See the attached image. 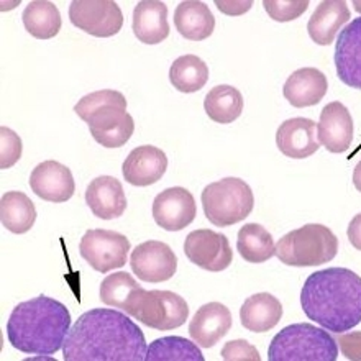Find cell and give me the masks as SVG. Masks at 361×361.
I'll return each mask as SVG.
<instances>
[{"label": "cell", "mask_w": 361, "mask_h": 361, "mask_svg": "<svg viewBox=\"0 0 361 361\" xmlns=\"http://www.w3.org/2000/svg\"><path fill=\"white\" fill-rule=\"evenodd\" d=\"M329 89L327 78L317 68H300L288 78L283 94L293 107L304 109L317 105Z\"/></svg>", "instance_id": "21"}, {"label": "cell", "mask_w": 361, "mask_h": 361, "mask_svg": "<svg viewBox=\"0 0 361 361\" xmlns=\"http://www.w3.org/2000/svg\"><path fill=\"white\" fill-rule=\"evenodd\" d=\"M69 20L90 37L109 38L123 27V13L112 0H76L69 5Z\"/></svg>", "instance_id": "9"}, {"label": "cell", "mask_w": 361, "mask_h": 361, "mask_svg": "<svg viewBox=\"0 0 361 361\" xmlns=\"http://www.w3.org/2000/svg\"><path fill=\"white\" fill-rule=\"evenodd\" d=\"M105 105H122V107H127V99H125V95L122 92H118V90H97V92L84 95V97L76 104V107H74V112L79 115V118L87 123V120L92 117L95 110L105 107Z\"/></svg>", "instance_id": "33"}, {"label": "cell", "mask_w": 361, "mask_h": 361, "mask_svg": "<svg viewBox=\"0 0 361 361\" xmlns=\"http://www.w3.org/2000/svg\"><path fill=\"white\" fill-rule=\"evenodd\" d=\"M130 267L145 283H164L176 274L178 257L169 245L149 240L133 250Z\"/></svg>", "instance_id": "11"}, {"label": "cell", "mask_w": 361, "mask_h": 361, "mask_svg": "<svg viewBox=\"0 0 361 361\" xmlns=\"http://www.w3.org/2000/svg\"><path fill=\"white\" fill-rule=\"evenodd\" d=\"M138 288V283L128 273H112L100 283V300L110 307L125 309L130 295Z\"/></svg>", "instance_id": "32"}, {"label": "cell", "mask_w": 361, "mask_h": 361, "mask_svg": "<svg viewBox=\"0 0 361 361\" xmlns=\"http://www.w3.org/2000/svg\"><path fill=\"white\" fill-rule=\"evenodd\" d=\"M348 20L350 10L347 2H343V0H325V2L317 5L312 17L309 18V37L320 47H329L334 43L338 30L345 23L348 25Z\"/></svg>", "instance_id": "22"}, {"label": "cell", "mask_w": 361, "mask_h": 361, "mask_svg": "<svg viewBox=\"0 0 361 361\" xmlns=\"http://www.w3.org/2000/svg\"><path fill=\"white\" fill-rule=\"evenodd\" d=\"M0 222L8 232L23 235L37 222V207L27 194L10 190L0 199Z\"/></svg>", "instance_id": "26"}, {"label": "cell", "mask_w": 361, "mask_h": 361, "mask_svg": "<svg viewBox=\"0 0 361 361\" xmlns=\"http://www.w3.org/2000/svg\"><path fill=\"white\" fill-rule=\"evenodd\" d=\"M90 135L105 148H120L132 138L135 120L122 105H105L87 120Z\"/></svg>", "instance_id": "13"}, {"label": "cell", "mask_w": 361, "mask_h": 361, "mask_svg": "<svg viewBox=\"0 0 361 361\" xmlns=\"http://www.w3.org/2000/svg\"><path fill=\"white\" fill-rule=\"evenodd\" d=\"M169 81L179 92L192 94L204 89L209 81V68L195 54H184L171 64Z\"/></svg>", "instance_id": "30"}, {"label": "cell", "mask_w": 361, "mask_h": 361, "mask_svg": "<svg viewBox=\"0 0 361 361\" xmlns=\"http://www.w3.org/2000/svg\"><path fill=\"white\" fill-rule=\"evenodd\" d=\"M197 207L194 195L184 188H169L153 200V219L166 232H180L194 222Z\"/></svg>", "instance_id": "12"}, {"label": "cell", "mask_w": 361, "mask_h": 361, "mask_svg": "<svg viewBox=\"0 0 361 361\" xmlns=\"http://www.w3.org/2000/svg\"><path fill=\"white\" fill-rule=\"evenodd\" d=\"M71 324L66 305L42 294L15 305L7 322V338L18 352L47 357L63 348Z\"/></svg>", "instance_id": "3"}, {"label": "cell", "mask_w": 361, "mask_h": 361, "mask_svg": "<svg viewBox=\"0 0 361 361\" xmlns=\"http://www.w3.org/2000/svg\"><path fill=\"white\" fill-rule=\"evenodd\" d=\"M319 142L330 153H345L353 142V118L342 102H330L322 109L317 125Z\"/></svg>", "instance_id": "18"}, {"label": "cell", "mask_w": 361, "mask_h": 361, "mask_svg": "<svg viewBox=\"0 0 361 361\" xmlns=\"http://www.w3.org/2000/svg\"><path fill=\"white\" fill-rule=\"evenodd\" d=\"M22 140L12 128L0 127V168L8 169L22 158Z\"/></svg>", "instance_id": "35"}, {"label": "cell", "mask_w": 361, "mask_h": 361, "mask_svg": "<svg viewBox=\"0 0 361 361\" xmlns=\"http://www.w3.org/2000/svg\"><path fill=\"white\" fill-rule=\"evenodd\" d=\"M263 7L274 22L286 23L299 18L309 8V2L307 0H289V2L288 0H283V2H279V0H264Z\"/></svg>", "instance_id": "34"}, {"label": "cell", "mask_w": 361, "mask_h": 361, "mask_svg": "<svg viewBox=\"0 0 361 361\" xmlns=\"http://www.w3.org/2000/svg\"><path fill=\"white\" fill-rule=\"evenodd\" d=\"M130 242L122 233L112 230L92 228L79 243V253L89 267L99 273H110L112 269L125 267L128 259Z\"/></svg>", "instance_id": "8"}, {"label": "cell", "mask_w": 361, "mask_h": 361, "mask_svg": "<svg viewBox=\"0 0 361 361\" xmlns=\"http://www.w3.org/2000/svg\"><path fill=\"white\" fill-rule=\"evenodd\" d=\"M337 343L345 358L361 361V332L340 334L337 337Z\"/></svg>", "instance_id": "37"}, {"label": "cell", "mask_w": 361, "mask_h": 361, "mask_svg": "<svg viewBox=\"0 0 361 361\" xmlns=\"http://www.w3.org/2000/svg\"><path fill=\"white\" fill-rule=\"evenodd\" d=\"M86 204L100 220H114L122 217L127 209L123 185L112 176H99L86 189Z\"/></svg>", "instance_id": "20"}, {"label": "cell", "mask_w": 361, "mask_h": 361, "mask_svg": "<svg viewBox=\"0 0 361 361\" xmlns=\"http://www.w3.org/2000/svg\"><path fill=\"white\" fill-rule=\"evenodd\" d=\"M334 61L340 81L361 90V17L350 22L338 35Z\"/></svg>", "instance_id": "15"}, {"label": "cell", "mask_w": 361, "mask_h": 361, "mask_svg": "<svg viewBox=\"0 0 361 361\" xmlns=\"http://www.w3.org/2000/svg\"><path fill=\"white\" fill-rule=\"evenodd\" d=\"M347 235H348L350 243H352V247L357 248L358 252H361V214L355 215L352 222L348 224Z\"/></svg>", "instance_id": "38"}, {"label": "cell", "mask_w": 361, "mask_h": 361, "mask_svg": "<svg viewBox=\"0 0 361 361\" xmlns=\"http://www.w3.org/2000/svg\"><path fill=\"white\" fill-rule=\"evenodd\" d=\"M197 345L183 337L158 338L147 350V361H204Z\"/></svg>", "instance_id": "31"}, {"label": "cell", "mask_w": 361, "mask_h": 361, "mask_svg": "<svg viewBox=\"0 0 361 361\" xmlns=\"http://www.w3.org/2000/svg\"><path fill=\"white\" fill-rule=\"evenodd\" d=\"M202 207L210 224L217 227H230L252 214L255 195L243 179L224 178L205 185L202 190Z\"/></svg>", "instance_id": "6"}, {"label": "cell", "mask_w": 361, "mask_h": 361, "mask_svg": "<svg viewBox=\"0 0 361 361\" xmlns=\"http://www.w3.org/2000/svg\"><path fill=\"white\" fill-rule=\"evenodd\" d=\"M30 188L33 194L48 202H68L76 192L71 169L64 164L53 161H43L37 168H33L30 174Z\"/></svg>", "instance_id": "14"}, {"label": "cell", "mask_w": 361, "mask_h": 361, "mask_svg": "<svg viewBox=\"0 0 361 361\" xmlns=\"http://www.w3.org/2000/svg\"><path fill=\"white\" fill-rule=\"evenodd\" d=\"M184 253L190 263L210 273H220L233 262V252L228 238L210 228L190 232L185 237Z\"/></svg>", "instance_id": "10"}, {"label": "cell", "mask_w": 361, "mask_h": 361, "mask_svg": "<svg viewBox=\"0 0 361 361\" xmlns=\"http://www.w3.org/2000/svg\"><path fill=\"white\" fill-rule=\"evenodd\" d=\"M133 33L145 44H158L169 37L168 7L159 0H143L133 10Z\"/></svg>", "instance_id": "23"}, {"label": "cell", "mask_w": 361, "mask_h": 361, "mask_svg": "<svg viewBox=\"0 0 361 361\" xmlns=\"http://www.w3.org/2000/svg\"><path fill=\"white\" fill-rule=\"evenodd\" d=\"M237 248L240 257L248 263H264L276 255L273 237L259 224H247L240 228Z\"/></svg>", "instance_id": "29"}, {"label": "cell", "mask_w": 361, "mask_h": 361, "mask_svg": "<svg viewBox=\"0 0 361 361\" xmlns=\"http://www.w3.org/2000/svg\"><path fill=\"white\" fill-rule=\"evenodd\" d=\"M225 15H242L252 8V2H215Z\"/></svg>", "instance_id": "39"}, {"label": "cell", "mask_w": 361, "mask_h": 361, "mask_svg": "<svg viewBox=\"0 0 361 361\" xmlns=\"http://www.w3.org/2000/svg\"><path fill=\"white\" fill-rule=\"evenodd\" d=\"M276 145L284 157L304 159L312 157L320 148L317 123L310 118H289L279 125L276 133Z\"/></svg>", "instance_id": "16"}, {"label": "cell", "mask_w": 361, "mask_h": 361, "mask_svg": "<svg viewBox=\"0 0 361 361\" xmlns=\"http://www.w3.org/2000/svg\"><path fill=\"white\" fill-rule=\"evenodd\" d=\"M205 114L210 120L217 123H232L243 112V95L237 87L215 86L209 90L204 100Z\"/></svg>", "instance_id": "27"}, {"label": "cell", "mask_w": 361, "mask_h": 361, "mask_svg": "<svg viewBox=\"0 0 361 361\" xmlns=\"http://www.w3.org/2000/svg\"><path fill=\"white\" fill-rule=\"evenodd\" d=\"M281 319H283V304L269 293L250 295L240 309V320L250 332H268L279 324Z\"/></svg>", "instance_id": "24"}, {"label": "cell", "mask_w": 361, "mask_h": 361, "mask_svg": "<svg viewBox=\"0 0 361 361\" xmlns=\"http://www.w3.org/2000/svg\"><path fill=\"white\" fill-rule=\"evenodd\" d=\"M168 169V157L163 149L152 145H143L132 149L125 158L122 173L128 184L147 188L158 183Z\"/></svg>", "instance_id": "17"}, {"label": "cell", "mask_w": 361, "mask_h": 361, "mask_svg": "<svg viewBox=\"0 0 361 361\" xmlns=\"http://www.w3.org/2000/svg\"><path fill=\"white\" fill-rule=\"evenodd\" d=\"M338 253V238L329 227L307 224L286 233L276 243V257L288 267H320Z\"/></svg>", "instance_id": "5"}, {"label": "cell", "mask_w": 361, "mask_h": 361, "mask_svg": "<svg viewBox=\"0 0 361 361\" xmlns=\"http://www.w3.org/2000/svg\"><path fill=\"white\" fill-rule=\"evenodd\" d=\"M25 30L37 39L54 38L61 30V13L53 2L35 0L30 2L22 15Z\"/></svg>", "instance_id": "28"}, {"label": "cell", "mask_w": 361, "mask_h": 361, "mask_svg": "<svg viewBox=\"0 0 361 361\" xmlns=\"http://www.w3.org/2000/svg\"><path fill=\"white\" fill-rule=\"evenodd\" d=\"M353 184L355 188H357V190L361 192V161L357 164V168H355L353 171Z\"/></svg>", "instance_id": "40"}, {"label": "cell", "mask_w": 361, "mask_h": 361, "mask_svg": "<svg viewBox=\"0 0 361 361\" xmlns=\"http://www.w3.org/2000/svg\"><path fill=\"white\" fill-rule=\"evenodd\" d=\"M232 329V312L227 305L209 302L199 307L189 325V335L195 343L204 348H212L220 338Z\"/></svg>", "instance_id": "19"}, {"label": "cell", "mask_w": 361, "mask_h": 361, "mask_svg": "<svg viewBox=\"0 0 361 361\" xmlns=\"http://www.w3.org/2000/svg\"><path fill=\"white\" fill-rule=\"evenodd\" d=\"M125 314L154 330H173L185 324L189 305L173 290H147L138 286L127 300Z\"/></svg>", "instance_id": "7"}, {"label": "cell", "mask_w": 361, "mask_h": 361, "mask_svg": "<svg viewBox=\"0 0 361 361\" xmlns=\"http://www.w3.org/2000/svg\"><path fill=\"white\" fill-rule=\"evenodd\" d=\"M353 5H355V7H357V8H358V12L361 13V4H360V2H355Z\"/></svg>", "instance_id": "41"}, {"label": "cell", "mask_w": 361, "mask_h": 361, "mask_svg": "<svg viewBox=\"0 0 361 361\" xmlns=\"http://www.w3.org/2000/svg\"><path fill=\"white\" fill-rule=\"evenodd\" d=\"M147 340L123 312L92 309L71 325L63 345L66 361H143Z\"/></svg>", "instance_id": "1"}, {"label": "cell", "mask_w": 361, "mask_h": 361, "mask_svg": "<svg viewBox=\"0 0 361 361\" xmlns=\"http://www.w3.org/2000/svg\"><path fill=\"white\" fill-rule=\"evenodd\" d=\"M222 358L227 361H259L258 350L247 340H232L222 348Z\"/></svg>", "instance_id": "36"}, {"label": "cell", "mask_w": 361, "mask_h": 361, "mask_svg": "<svg viewBox=\"0 0 361 361\" xmlns=\"http://www.w3.org/2000/svg\"><path fill=\"white\" fill-rule=\"evenodd\" d=\"M338 343L324 329L293 324L274 335L268 350L269 361H337Z\"/></svg>", "instance_id": "4"}, {"label": "cell", "mask_w": 361, "mask_h": 361, "mask_svg": "<svg viewBox=\"0 0 361 361\" xmlns=\"http://www.w3.org/2000/svg\"><path fill=\"white\" fill-rule=\"evenodd\" d=\"M174 25L180 37L190 42H202L214 33L215 17L204 2L188 0L178 5L174 12Z\"/></svg>", "instance_id": "25"}, {"label": "cell", "mask_w": 361, "mask_h": 361, "mask_svg": "<svg viewBox=\"0 0 361 361\" xmlns=\"http://www.w3.org/2000/svg\"><path fill=\"white\" fill-rule=\"evenodd\" d=\"M300 305L312 322L335 334L361 324V278L352 269L315 271L300 290Z\"/></svg>", "instance_id": "2"}]
</instances>
